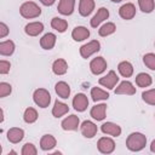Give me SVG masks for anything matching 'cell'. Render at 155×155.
I'll use <instances>...</instances> for the list:
<instances>
[{
  "mask_svg": "<svg viewBox=\"0 0 155 155\" xmlns=\"http://www.w3.org/2000/svg\"><path fill=\"white\" fill-rule=\"evenodd\" d=\"M57 144L56 138L52 134H44L40 139V148L44 151H50L52 150Z\"/></svg>",
  "mask_w": 155,
  "mask_h": 155,
  "instance_id": "obj_23",
  "label": "cell"
},
{
  "mask_svg": "<svg viewBox=\"0 0 155 155\" xmlns=\"http://www.w3.org/2000/svg\"><path fill=\"white\" fill-rule=\"evenodd\" d=\"M119 16L125 19V21H130L136 16V6L132 2H126L120 8H119Z\"/></svg>",
  "mask_w": 155,
  "mask_h": 155,
  "instance_id": "obj_13",
  "label": "cell"
},
{
  "mask_svg": "<svg viewBox=\"0 0 155 155\" xmlns=\"http://www.w3.org/2000/svg\"><path fill=\"white\" fill-rule=\"evenodd\" d=\"M138 6L143 13H151L154 11L155 2L154 0H138Z\"/></svg>",
  "mask_w": 155,
  "mask_h": 155,
  "instance_id": "obj_33",
  "label": "cell"
},
{
  "mask_svg": "<svg viewBox=\"0 0 155 155\" xmlns=\"http://www.w3.org/2000/svg\"><path fill=\"white\" fill-rule=\"evenodd\" d=\"M24 138V131L19 127H11L7 131V140L12 144L19 143Z\"/></svg>",
  "mask_w": 155,
  "mask_h": 155,
  "instance_id": "obj_18",
  "label": "cell"
},
{
  "mask_svg": "<svg viewBox=\"0 0 155 155\" xmlns=\"http://www.w3.org/2000/svg\"><path fill=\"white\" fill-rule=\"evenodd\" d=\"M54 91L57 96L62 99H68L70 96V86L65 81H58L54 85Z\"/></svg>",
  "mask_w": 155,
  "mask_h": 155,
  "instance_id": "obj_22",
  "label": "cell"
},
{
  "mask_svg": "<svg viewBox=\"0 0 155 155\" xmlns=\"http://www.w3.org/2000/svg\"><path fill=\"white\" fill-rule=\"evenodd\" d=\"M51 27L58 33H64L68 29V22L61 17H54L51 21Z\"/></svg>",
  "mask_w": 155,
  "mask_h": 155,
  "instance_id": "obj_28",
  "label": "cell"
},
{
  "mask_svg": "<svg viewBox=\"0 0 155 155\" xmlns=\"http://www.w3.org/2000/svg\"><path fill=\"white\" fill-rule=\"evenodd\" d=\"M150 151L155 154V139H153L151 143H150Z\"/></svg>",
  "mask_w": 155,
  "mask_h": 155,
  "instance_id": "obj_41",
  "label": "cell"
},
{
  "mask_svg": "<svg viewBox=\"0 0 155 155\" xmlns=\"http://www.w3.org/2000/svg\"><path fill=\"white\" fill-rule=\"evenodd\" d=\"M117 70L122 78H131L133 74V65L128 61H122L119 63Z\"/></svg>",
  "mask_w": 155,
  "mask_h": 155,
  "instance_id": "obj_26",
  "label": "cell"
},
{
  "mask_svg": "<svg viewBox=\"0 0 155 155\" xmlns=\"http://www.w3.org/2000/svg\"><path fill=\"white\" fill-rule=\"evenodd\" d=\"M38 116H39V115H38L36 109L29 107V108H27V109L24 110L23 120H24V122H27V124H34V122L38 120Z\"/></svg>",
  "mask_w": 155,
  "mask_h": 155,
  "instance_id": "obj_32",
  "label": "cell"
},
{
  "mask_svg": "<svg viewBox=\"0 0 155 155\" xmlns=\"http://www.w3.org/2000/svg\"><path fill=\"white\" fill-rule=\"evenodd\" d=\"M52 71L56 75H64L68 71V63L63 58H58L52 63Z\"/></svg>",
  "mask_w": 155,
  "mask_h": 155,
  "instance_id": "obj_24",
  "label": "cell"
},
{
  "mask_svg": "<svg viewBox=\"0 0 155 155\" xmlns=\"http://www.w3.org/2000/svg\"><path fill=\"white\" fill-rule=\"evenodd\" d=\"M142 99L149 105H155V88L144 91L142 93Z\"/></svg>",
  "mask_w": 155,
  "mask_h": 155,
  "instance_id": "obj_34",
  "label": "cell"
},
{
  "mask_svg": "<svg viewBox=\"0 0 155 155\" xmlns=\"http://www.w3.org/2000/svg\"><path fill=\"white\" fill-rule=\"evenodd\" d=\"M107 61L103 57H96L90 62V70L93 75H101L107 70Z\"/></svg>",
  "mask_w": 155,
  "mask_h": 155,
  "instance_id": "obj_5",
  "label": "cell"
},
{
  "mask_svg": "<svg viewBox=\"0 0 155 155\" xmlns=\"http://www.w3.org/2000/svg\"><path fill=\"white\" fill-rule=\"evenodd\" d=\"M117 82H119V76L116 75V73H115L114 70L108 71L107 75L102 76V78L98 80V84H99L101 86H103V87H107L108 90H113V88L116 86Z\"/></svg>",
  "mask_w": 155,
  "mask_h": 155,
  "instance_id": "obj_6",
  "label": "cell"
},
{
  "mask_svg": "<svg viewBox=\"0 0 155 155\" xmlns=\"http://www.w3.org/2000/svg\"><path fill=\"white\" fill-rule=\"evenodd\" d=\"M105 113H107V104L105 103L96 104L90 110L91 117L93 120H97V121H103L105 119Z\"/></svg>",
  "mask_w": 155,
  "mask_h": 155,
  "instance_id": "obj_14",
  "label": "cell"
},
{
  "mask_svg": "<svg viewBox=\"0 0 155 155\" xmlns=\"http://www.w3.org/2000/svg\"><path fill=\"white\" fill-rule=\"evenodd\" d=\"M44 31V24L41 22H30L24 27V33L29 36H38Z\"/></svg>",
  "mask_w": 155,
  "mask_h": 155,
  "instance_id": "obj_19",
  "label": "cell"
},
{
  "mask_svg": "<svg viewBox=\"0 0 155 155\" xmlns=\"http://www.w3.org/2000/svg\"><path fill=\"white\" fill-rule=\"evenodd\" d=\"M19 13H21V16L23 18L31 19V18H36V17H39L41 15V8L34 1H25V2H23L21 5Z\"/></svg>",
  "mask_w": 155,
  "mask_h": 155,
  "instance_id": "obj_2",
  "label": "cell"
},
{
  "mask_svg": "<svg viewBox=\"0 0 155 155\" xmlns=\"http://www.w3.org/2000/svg\"><path fill=\"white\" fill-rule=\"evenodd\" d=\"M151 82H153V79L147 73H139L136 76V85L138 87H148L151 85Z\"/></svg>",
  "mask_w": 155,
  "mask_h": 155,
  "instance_id": "obj_31",
  "label": "cell"
},
{
  "mask_svg": "<svg viewBox=\"0 0 155 155\" xmlns=\"http://www.w3.org/2000/svg\"><path fill=\"white\" fill-rule=\"evenodd\" d=\"M94 6H96L94 0H80L79 1V13L82 17H87L93 12Z\"/></svg>",
  "mask_w": 155,
  "mask_h": 155,
  "instance_id": "obj_17",
  "label": "cell"
},
{
  "mask_svg": "<svg viewBox=\"0 0 155 155\" xmlns=\"http://www.w3.org/2000/svg\"><path fill=\"white\" fill-rule=\"evenodd\" d=\"M8 31H10V29H8L7 24L4 23V22H1L0 23V39H4L5 36H7L8 35Z\"/></svg>",
  "mask_w": 155,
  "mask_h": 155,
  "instance_id": "obj_39",
  "label": "cell"
},
{
  "mask_svg": "<svg viewBox=\"0 0 155 155\" xmlns=\"http://www.w3.org/2000/svg\"><path fill=\"white\" fill-rule=\"evenodd\" d=\"M56 40H57V36L53 33H46L40 39V46L44 50H52L56 45Z\"/></svg>",
  "mask_w": 155,
  "mask_h": 155,
  "instance_id": "obj_20",
  "label": "cell"
},
{
  "mask_svg": "<svg viewBox=\"0 0 155 155\" xmlns=\"http://www.w3.org/2000/svg\"><path fill=\"white\" fill-rule=\"evenodd\" d=\"M80 132L85 138H93L98 132V127L94 122L90 120H85L80 125Z\"/></svg>",
  "mask_w": 155,
  "mask_h": 155,
  "instance_id": "obj_8",
  "label": "cell"
},
{
  "mask_svg": "<svg viewBox=\"0 0 155 155\" xmlns=\"http://www.w3.org/2000/svg\"><path fill=\"white\" fill-rule=\"evenodd\" d=\"M75 0H59L57 10L63 16H70L74 12Z\"/></svg>",
  "mask_w": 155,
  "mask_h": 155,
  "instance_id": "obj_16",
  "label": "cell"
},
{
  "mask_svg": "<svg viewBox=\"0 0 155 155\" xmlns=\"http://www.w3.org/2000/svg\"><path fill=\"white\" fill-rule=\"evenodd\" d=\"M154 45H155V42H154Z\"/></svg>",
  "mask_w": 155,
  "mask_h": 155,
  "instance_id": "obj_43",
  "label": "cell"
},
{
  "mask_svg": "<svg viewBox=\"0 0 155 155\" xmlns=\"http://www.w3.org/2000/svg\"><path fill=\"white\" fill-rule=\"evenodd\" d=\"M44 6H52L56 0H39Z\"/></svg>",
  "mask_w": 155,
  "mask_h": 155,
  "instance_id": "obj_40",
  "label": "cell"
},
{
  "mask_svg": "<svg viewBox=\"0 0 155 155\" xmlns=\"http://www.w3.org/2000/svg\"><path fill=\"white\" fill-rule=\"evenodd\" d=\"M154 116H155V114H154Z\"/></svg>",
  "mask_w": 155,
  "mask_h": 155,
  "instance_id": "obj_44",
  "label": "cell"
},
{
  "mask_svg": "<svg viewBox=\"0 0 155 155\" xmlns=\"http://www.w3.org/2000/svg\"><path fill=\"white\" fill-rule=\"evenodd\" d=\"M61 126L64 131H75L80 126V119H79V116L71 114V115H69L62 120Z\"/></svg>",
  "mask_w": 155,
  "mask_h": 155,
  "instance_id": "obj_10",
  "label": "cell"
},
{
  "mask_svg": "<svg viewBox=\"0 0 155 155\" xmlns=\"http://www.w3.org/2000/svg\"><path fill=\"white\" fill-rule=\"evenodd\" d=\"M101 131L104 133V134H108V136H111V137H119L122 132L121 127L115 124V122H111V121H108V122H104L102 126H101Z\"/></svg>",
  "mask_w": 155,
  "mask_h": 155,
  "instance_id": "obj_12",
  "label": "cell"
},
{
  "mask_svg": "<svg viewBox=\"0 0 155 155\" xmlns=\"http://www.w3.org/2000/svg\"><path fill=\"white\" fill-rule=\"evenodd\" d=\"M91 97L93 102H99V101H107L109 98V93L99 87H92L91 88Z\"/></svg>",
  "mask_w": 155,
  "mask_h": 155,
  "instance_id": "obj_29",
  "label": "cell"
},
{
  "mask_svg": "<svg viewBox=\"0 0 155 155\" xmlns=\"http://www.w3.org/2000/svg\"><path fill=\"white\" fill-rule=\"evenodd\" d=\"M115 94H126V96H133L136 94V87L133 86V84L128 80L121 81L116 88H115Z\"/></svg>",
  "mask_w": 155,
  "mask_h": 155,
  "instance_id": "obj_11",
  "label": "cell"
},
{
  "mask_svg": "<svg viewBox=\"0 0 155 155\" xmlns=\"http://www.w3.org/2000/svg\"><path fill=\"white\" fill-rule=\"evenodd\" d=\"M143 63L145 64L147 68L155 71V53H151V52L145 53L143 56Z\"/></svg>",
  "mask_w": 155,
  "mask_h": 155,
  "instance_id": "obj_35",
  "label": "cell"
},
{
  "mask_svg": "<svg viewBox=\"0 0 155 155\" xmlns=\"http://www.w3.org/2000/svg\"><path fill=\"white\" fill-rule=\"evenodd\" d=\"M73 107L76 111L82 113L87 109L88 107V98L85 93H76L75 97L73 98Z\"/></svg>",
  "mask_w": 155,
  "mask_h": 155,
  "instance_id": "obj_9",
  "label": "cell"
},
{
  "mask_svg": "<svg viewBox=\"0 0 155 155\" xmlns=\"http://www.w3.org/2000/svg\"><path fill=\"white\" fill-rule=\"evenodd\" d=\"M22 155H36L38 154V149L35 148V145L33 143H25L21 150Z\"/></svg>",
  "mask_w": 155,
  "mask_h": 155,
  "instance_id": "obj_36",
  "label": "cell"
},
{
  "mask_svg": "<svg viewBox=\"0 0 155 155\" xmlns=\"http://www.w3.org/2000/svg\"><path fill=\"white\" fill-rule=\"evenodd\" d=\"M33 101L39 108H47L51 103V94L46 88H36L33 93Z\"/></svg>",
  "mask_w": 155,
  "mask_h": 155,
  "instance_id": "obj_3",
  "label": "cell"
},
{
  "mask_svg": "<svg viewBox=\"0 0 155 155\" xmlns=\"http://www.w3.org/2000/svg\"><path fill=\"white\" fill-rule=\"evenodd\" d=\"M115 30H116L115 23H113V22H107V23H104V24L98 29V34H99V36L105 38V36H109V35L114 34Z\"/></svg>",
  "mask_w": 155,
  "mask_h": 155,
  "instance_id": "obj_30",
  "label": "cell"
},
{
  "mask_svg": "<svg viewBox=\"0 0 155 155\" xmlns=\"http://www.w3.org/2000/svg\"><path fill=\"white\" fill-rule=\"evenodd\" d=\"M12 92V86L8 84V82H0V97L1 98H5L7 96H10Z\"/></svg>",
  "mask_w": 155,
  "mask_h": 155,
  "instance_id": "obj_37",
  "label": "cell"
},
{
  "mask_svg": "<svg viewBox=\"0 0 155 155\" xmlns=\"http://www.w3.org/2000/svg\"><path fill=\"white\" fill-rule=\"evenodd\" d=\"M71 38L75 40V41H84L86 39L90 38V30L86 28V27H82V25H78L73 29L71 31Z\"/></svg>",
  "mask_w": 155,
  "mask_h": 155,
  "instance_id": "obj_21",
  "label": "cell"
},
{
  "mask_svg": "<svg viewBox=\"0 0 155 155\" xmlns=\"http://www.w3.org/2000/svg\"><path fill=\"white\" fill-rule=\"evenodd\" d=\"M147 145V137L140 132H132L126 139V147L130 151L137 153L145 148Z\"/></svg>",
  "mask_w": 155,
  "mask_h": 155,
  "instance_id": "obj_1",
  "label": "cell"
},
{
  "mask_svg": "<svg viewBox=\"0 0 155 155\" xmlns=\"http://www.w3.org/2000/svg\"><path fill=\"white\" fill-rule=\"evenodd\" d=\"M108 18H109V11H108V8L101 7V8L97 10V13H96V15L92 17V19L90 21V24H91L92 28H97L102 22H104V21L108 19Z\"/></svg>",
  "mask_w": 155,
  "mask_h": 155,
  "instance_id": "obj_15",
  "label": "cell"
},
{
  "mask_svg": "<svg viewBox=\"0 0 155 155\" xmlns=\"http://www.w3.org/2000/svg\"><path fill=\"white\" fill-rule=\"evenodd\" d=\"M15 42L12 40H5L0 42V54L1 56H11L15 52Z\"/></svg>",
  "mask_w": 155,
  "mask_h": 155,
  "instance_id": "obj_27",
  "label": "cell"
},
{
  "mask_svg": "<svg viewBox=\"0 0 155 155\" xmlns=\"http://www.w3.org/2000/svg\"><path fill=\"white\" fill-rule=\"evenodd\" d=\"M110 1H113V2H121V1H124V0H110Z\"/></svg>",
  "mask_w": 155,
  "mask_h": 155,
  "instance_id": "obj_42",
  "label": "cell"
},
{
  "mask_svg": "<svg viewBox=\"0 0 155 155\" xmlns=\"http://www.w3.org/2000/svg\"><path fill=\"white\" fill-rule=\"evenodd\" d=\"M99 50H101V42L98 40H91L90 42H87L80 47V54L82 58L87 59L92 54L97 53Z\"/></svg>",
  "mask_w": 155,
  "mask_h": 155,
  "instance_id": "obj_4",
  "label": "cell"
},
{
  "mask_svg": "<svg viewBox=\"0 0 155 155\" xmlns=\"http://www.w3.org/2000/svg\"><path fill=\"white\" fill-rule=\"evenodd\" d=\"M97 148L102 154H111L115 150V142L109 137H102L97 142Z\"/></svg>",
  "mask_w": 155,
  "mask_h": 155,
  "instance_id": "obj_7",
  "label": "cell"
},
{
  "mask_svg": "<svg viewBox=\"0 0 155 155\" xmlns=\"http://www.w3.org/2000/svg\"><path fill=\"white\" fill-rule=\"evenodd\" d=\"M68 111H69L68 104H65V103H63V102H61V101H58V99L54 102L53 108H52V115H53L56 119L62 117V116L65 115Z\"/></svg>",
  "mask_w": 155,
  "mask_h": 155,
  "instance_id": "obj_25",
  "label": "cell"
},
{
  "mask_svg": "<svg viewBox=\"0 0 155 155\" xmlns=\"http://www.w3.org/2000/svg\"><path fill=\"white\" fill-rule=\"evenodd\" d=\"M10 69H11V63L8 61L1 59L0 61V74L1 75H6L7 73H10Z\"/></svg>",
  "mask_w": 155,
  "mask_h": 155,
  "instance_id": "obj_38",
  "label": "cell"
}]
</instances>
